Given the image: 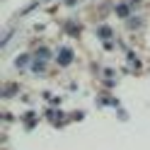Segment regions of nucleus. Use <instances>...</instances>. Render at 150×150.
<instances>
[{
    "mask_svg": "<svg viewBox=\"0 0 150 150\" xmlns=\"http://www.w3.org/2000/svg\"><path fill=\"white\" fill-rule=\"evenodd\" d=\"M99 34H102V36H104V39H107V36L111 34V29H109V27H102V29H99Z\"/></svg>",
    "mask_w": 150,
    "mask_h": 150,
    "instance_id": "nucleus-3",
    "label": "nucleus"
},
{
    "mask_svg": "<svg viewBox=\"0 0 150 150\" xmlns=\"http://www.w3.org/2000/svg\"><path fill=\"white\" fill-rule=\"evenodd\" d=\"M70 61H73V51L70 49H61L58 51V63L61 65H70Z\"/></svg>",
    "mask_w": 150,
    "mask_h": 150,
    "instance_id": "nucleus-1",
    "label": "nucleus"
},
{
    "mask_svg": "<svg viewBox=\"0 0 150 150\" xmlns=\"http://www.w3.org/2000/svg\"><path fill=\"white\" fill-rule=\"evenodd\" d=\"M116 12H119L121 17H126V15H128V7H126V5H119V7H116Z\"/></svg>",
    "mask_w": 150,
    "mask_h": 150,
    "instance_id": "nucleus-2",
    "label": "nucleus"
}]
</instances>
